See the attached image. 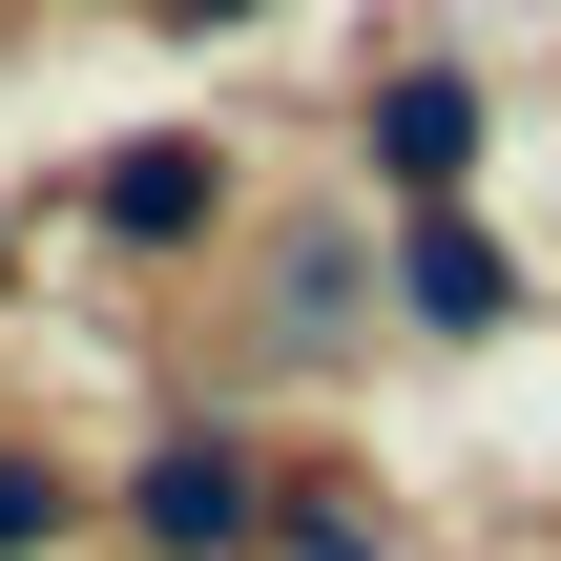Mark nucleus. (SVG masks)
<instances>
[{
	"mask_svg": "<svg viewBox=\"0 0 561 561\" xmlns=\"http://www.w3.org/2000/svg\"><path fill=\"white\" fill-rule=\"evenodd\" d=\"M125 520H146L167 561H229L250 520H271V500H250V458H229V437H167V458L125 479Z\"/></svg>",
	"mask_w": 561,
	"mask_h": 561,
	"instance_id": "1",
	"label": "nucleus"
},
{
	"mask_svg": "<svg viewBox=\"0 0 561 561\" xmlns=\"http://www.w3.org/2000/svg\"><path fill=\"white\" fill-rule=\"evenodd\" d=\"M396 291H416L437 333H500V312H520V271H500V229H479V208H416V250H396Z\"/></svg>",
	"mask_w": 561,
	"mask_h": 561,
	"instance_id": "2",
	"label": "nucleus"
},
{
	"mask_svg": "<svg viewBox=\"0 0 561 561\" xmlns=\"http://www.w3.org/2000/svg\"><path fill=\"white\" fill-rule=\"evenodd\" d=\"M375 167H396L416 208H458V167H479V83H375Z\"/></svg>",
	"mask_w": 561,
	"mask_h": 561,
	"instance_id": "3",
	"label": "nucleus"
},
{
	"mask_svg": "<svg viewBox=\"0 0 561 561\" xmlns=\"http://www.w3.org/2000/svg\"><path fill=\"white\" fill-rule=\"evenodd\" d=\"M208 208H229V187H208V146H125V167H104V229H125V250H187Z\"/></svg>",
	"mask_w": 561,
	"mask_h": 561,
	"instance_id": "4",
	"label": "nucleus"
},
{
	"mask_svg": "<svg viewBox=\"0 0 561 561\" xmlns=\"http://www.w3.org/2000/svg\"><path fill=\"white\" fill-rule=\"evenodd\" d=\"M62 520H83V479H62V458H0V561H42Z\"/></svg>",
	"mask_w": 561,
	"mask_h": 561,
	"instance_id": "5",
	"label": "nucleus"
},
{
	"mask_svg": "<svg viewBox=\"0 0 561 561\" xmlns=\"http://www.w3.org/2000/svg\"><path fill=\"white\" fill-rule=\"evenodd\" d=\"M167 21H250V0H167Z\"/></svg>",
	"mask_w": 561,
	"mask_h": 561,
	"instance_id": "6",
	"label": "nucleus"
}]
</instances>
